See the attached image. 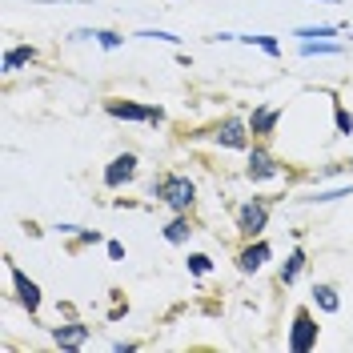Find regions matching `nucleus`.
<instances>
[{
	"mask_svg": "<svg viewBox=\"0 0 353 353\" xmlns=\"http://www.w3.org/2000/svg\"><path fill=\"white\" fill-rule=\"evenodd\" d=\"M153 197L165 201L176 213H185V209H193V201H197V185L181 173H165L161 181H153Z\"/></svg>",
	"mask_w": 353,
	"mask_h": 353,
	"instance_id": "nucleus-1",
	"label": "nucleus"
},
{
	"mask_svg": "<svg viewBox=\"0 0 353 353\" xmlns=\"http://www.w3.org/2000/svg\"><path fill=\"white\" fill-rule=\"evenodd\" d=\"M105 109H109V117H117V121H145V125H161V121H165V109H157V105H132V101H109Z\"/></svg>",
	"mask_w": 353,
	"mask_h": 353,
	"instance_id": "nucleus-2",
	"label": "nucleus"
},
{
	"mask_svg": "<svg viewBox=\"0 0 353 353\" xmlns=\"http://www.w3.org/2000/svg\"><path fill=\"white\" fill-rule=\"evenodd\" d=\"M313 341H317V321L309 317V309H297V317H293V333H289V350L293 353H309L313 350Z\"/></svg>",
	"mask_w": 353,
	"mask_h": 353,
	"instance_id": "nucleus-3",
	"label": "nucleus"
},
{
	"mask_svg": "<svg viewBox=\"0 0 353 353\" xmlns=\"http://www.w3.org/2000/svg\"><path fill=\"white\" fill-rule=\"evenodd\" d=\"M265 221H269V201H249V205L237 209V229L245 237H261Z\"/></svg>",
	"mask_w": 353,
	"mask_h": 353,
	"instance_id": "nucleus-4",
	"label": "nucleus"
},
{
	"mask_svg": "<svg viewBox=\"0 0 353 353\" xmlns=\"http://www.w3.org/2000/svg\"><path fill=\"white\" fill-rule=\"evenodd\" d=\"M209 137H213L217 145H225V149H245V145H249V125H241V121L229 117V121H221Z\"/></svg>",
	"mask_w": 353,
	"mask_h": 353,
	"instance_id": "nucleus-5",
	"label": "nucleus"
},
{
	"mask_svg": "<svg viewBox=\"0 0 353 353\" xmlns=\"http://www.w3.org/2000/svg\"><path fill=\"white\" fill-rule=\"evenodd\" d=\"M132 176H137V157L121 153L109 169H105V185H109V189H121V185H129Z\"/></svg>",
	"mask_w": 353,
	"mask_h": 353,
	"instance_id": "nucleus-6",
	"label": "nucleus"
},
{
	"mask_svg": "<svg viewBox=\"0 0 353 353\" xmlns=\"http://www.w3.org/2000/svg\"><path fill=\"white\" fill-rule=\"evenodd\" d=\"M12 285H17V297H21V305L28 309V313L41 309V289H37V281H28L17 265H12Z\"/></svg>",
	"mask_w": 353,
	"mask_h": 353,
	"instance_id": "nucleus-7",
	"label": "nucleus"
},
{
	"mask_svg": "<svg viewBox=\"0 0 353 353\" xmlns=\"http://www.w3.org/2000/svg\"><path fill=\"white\" fill-rule=\"evenodd\" d=\"M277 173H281V165L265 149H253V157H249V181H269V176H277Z\"/></svg>",
	"mask_w": 353,
	"mask_h": 353,
	"instance_id": "nucleus-8",
	"label": "nucleus"
},
{
	"mask_svg": "<svg viewBox=\"0 0 353 353\" xmlns=\"http://www.w3.org/2000/svg\"><path fill=\"white\" fill-rule=\"evenodd\" d=\"M52 341H57L61 350H81L88 341V325H57V330H52Z\"/></svg>",
	"mask_w": 353,
	"mask_h": 353,
	"instance_id": "nucleus-9",
	"label": "nucleus"
},
{
	"mask_svg": "<svg viewBox=\"0 0 353 353\" xmlns=\"http://www.w3.org/2000/svg\"><path fill=\"white\" fill-rule=\"evenodd\" d=\"M277 121H281V112L277 109H253V117H249V132H253V137H273Z\"/></svg>",
	"mask_w": 353,
	"mask_h": 353,
	"instance_id": "nucleus-10",
	"label": "nucleus"
},
{
	"mask_svg": "<svg viewBox=\"0 0 353 353\" xmlns=\"http://www.w3.org/2000/svg\"><path fill=\"white\" fill-rule=\"evenodd\" d=\"M269 253H273V249H269L265 241H253L249 249H241V257H237V265H241L245 273H257V269H261V265L269 261Z\"/></svg>",
	"mask_w": 353,
	"mask_h": 353,
	"instance_id": "nucleus-11",
	"label": "nucleus"
},
{
	"mask_svg": "<svg viewBox=\"0 0 353 353\" xmlns=\"http://www.w3.org/2000/svg\"><path fill=\"white\" fill-rule=\"evenodd\" d=\"M32 61H37V48L32 44H17V48L4 52V72H17L21 65H32Z\"/></svg>",
	"mask_w": 353,
	"mask_h": 353,
	"instance_id": "nucleus-12",
	"label": "nucleus"
},
{
	"mask_svg": "<svg viewBox=\"0 0 353 353\" xmlns=\"http://www.w3.org/2000/svg\"><path fill=\"white\" fill-rule=\"evenodd\" d=\"M213 41H245V44H257L261 52H269V57H277L281 52V44L273 41V37H233V32H221V37H213Z\"/></svg>",
	"mask_w": 353,
	"mask_h": 353,
	"instance_id": "nucleus-13",
	"label": "nucleus"
},
{
	"mask_svg": "<svg viewBox=\"0 0 353 353\" xmlns=\"http://www.w3.org/2000/svg\"><path fill=\"white\" fill-rule=\"evenodd\" d=\"M77 41H97L105 52H112V48H121V44H125V37H117V32H88V28H81V32H77Z\"/></svg>",
	"mask_w": 353,
	"mask_h": 353,
	"instance_id": "nucleus-14",
	"label": "nucleus"
},
{
	"mask_svg": "<svg viewBox=\"0 0 353 353\" xmlns=\"http://www.w3.org/2000/svg\"><path fill=\"white\" fill-rule=\"evenodd\" d=\"M301 269H305V253H301V249H293V253H289V261L281 265V285H293Z\"/></svg>",
	"mask_w": 353,
	"mask_h": 353,
	"instance_id": "nucleus-15",
	"label": "nucleus"
},
{
	"mask_svg": "<svg viewBox=\"0 0 353 353\" xmlns=\"http://www.w3.org/2000/svg\"><path fill=\"white\" fill-rule=\"evenodd\" d=\"M313 301L325 309V313H337V305H341V301H337V289H333V285H317V289H313Z\"/></svg>",
	"mask_w": 353,
	"mask_h": 353,
	"instance_id": "nucleus-16",
	"label": "nucleus"
},
{
	"mask_svg": "<svg viewBox=\"0 0 353 353\" xmlns=\"http://www.w3.org/2000/svg\"><path fill=\"white\" fill-rule=\"evenodd\" d=\"M189 233H193V229H189V221H169V225H165V241H173V245H181V241H189Z\"/></svg>",
	"mask_w": 353,
	"mask_h": 353,
	"instance_id": "nucleus-17",
	"label": "nucleus"
},
{
	"mask_svg": "<svg viewBox=\"0 0 353 353\" xmlns=\"http://www.w3.org/2000/svg\"><path fill=\"white\" fill-rule=\"evenodd\" d=\"M293 37H301V41H321V37H337V24H321V28H297Z\"/></svg>",
	"mask_w": 353,
	"mask_h": 353,
	"instance_id": "nucleus-18",
	"label": "nucleus"
},
{
	"mask_svg": "<svg viewBox=\"0 0 353 353\" xmlns=\"http://www.w3.org/2000/svg\"><path fill=\"white\" fill-rule=\"evenodd\" d=\"M325 52H337V44H330V41H301V57H325Z\"/></svg>",
	"mask_w": 353,
	"mask_h": 353,
	"instance_id": "nucleus-19",
	"label": "nucleus"
},
{
	"mask_svg": "<svg viewBox=\"0 0 353 353\" xmlns=\"http://www.w3.org/2000/svg\"><path fill=\"white\" fill-rule=\"evenodd\" d=\"M189 273H209V257H205V253H189Z\"/></svg>",
	"mask_w": 353,
	"mask_h": 353,
	"instance_id": "nucleus-20",
	"label": "nucleus"
},
{
	"mask_svg": "<svg viewBox=\"0 0 353 353\" xmlns=\"http://www.w3.org/2000/svg\"><path fill=\"white\" fill-rule=\"evenodd\" d=\"M333 117H337V129H341V132H353V117H350L345 109H341V105L333 109Z\"/></svg>",
	"mask_w": 353,
	"mask_h": 353,
	"instance_id": "nucleus-21",
	"label": "nucleus"
},
{
	"mask_svg": "<svg viewBox=\"0 0 353 353\" xmlns=\"http://www.w3.org/2000/svg\"><path fill=\"white\" fill-rule=\"evenodd\" d=\"M137 37H145V41H169V44L181 41V37H173V32H153V28H149V32H137Z\"/></svg>",
	"mask_w": 353,
	"mask_h": 353,
	"instance_id": "nucleus-22",
	"label": "nucleus"
},
{
	"mask_svg": "<svg viewBox=\"0 0 353 353\" xmlns=\"http://www.w3.org/2000/svg\"><path fill=\"white\" fill-rule=\"evenodd\" d=\"M109 257H112V261H121V257H125V245H121V241H109Z\"/></svg>",
	"mask_w": 353,
	"mask_h": 353,
	"instance_id": "nucleus-23",
	"label": "nucleus"
},
{
	"mask_svg": "<svg viewBox=\"0 0 353 353\" xmlns=\"http://www.w3.org/2000/svg\"><path fill=\"white\" fill-rule=\"evenodd\" d=\"M112 350H117V353H132L137 345H132V341H112Z\"/></svg>",
	"mask_w": 353,
	"mask_h": 353,
	"instance_id": "nucleus-24",
	"label": "nucleus"
},
{
	"mask_svg": "<svg viewBox=\"0 0 353 353\" xmlns=\"http://www.w3.org/2000/svg\"><path fill=\"white\" fill-rule=\"evenodd\" d=\"M321 4H333V0H321Z\"/></svg>",
	"mask_w": 353,
	"mask_h": 353,
	"instance_id": "nucleus-25",
	"label": "nucleus"
}]
</instances>
